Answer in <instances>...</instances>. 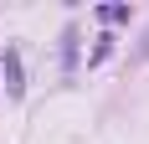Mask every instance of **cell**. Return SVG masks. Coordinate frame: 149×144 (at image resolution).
<instances>
[{"instance_id":"cell-3","label":"cell","mask_w":149,"mask_h":144,"mask_svg":"<svg viewBox=\"0 0 149 144\" xmlns=\"http://www.w3.org/2000/svg\"><path fill=\"white\" fill-rule=\"evenodd\" d=\"M139 57H149V31H144V41H139Z\"/></svg>"},{"instance_id":"cell-2","label":"cell","mask_w":149,"mask_h":144,"mask_svg":"<svg viewBox=\"0 0 149 144\" xmlns=\"http://www.w3.org/2000/svg\"><path fill=\"white\" fill-rule=\"evenodd\" d=\"M103 21H129V5H103Z\"/></svg>"},{"instance_id":"cell-1","label":"cell","mask_w":149,"mask_h":144,"mask_svg":"<svg viewBox=\"0 0 149 144\" xmlns=\"http://www.w3.org/2000/svg\"><path fill=\"white\" fill-rule=\"evenodd\" d=\"M21 52H15V46H5V93H10V98H21Z\"/></svg>"}]
</instances>
